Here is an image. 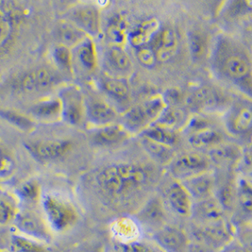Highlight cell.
<instances>
[{"mask_svg": "<svg viewBox=\"0 0 252 252\" xmlns=\"http://www.w3.org/2000/svg\"><path fill=\"white\" fill-rule=\"evenodd\" d=\"M211 65L221 80L252 94V58L244 46L227 36L218 37L211 52Z\"/></svg>", "mask_w": 252, "mask_h": 252, "instance_id": "6da1fadb", "label": "cell"}, {"mask_svg": "<svg viewBox=\"0 0 252 252\" xmlns=\"http://www.w3.org/2000/svg\"><path fill=\"white\" fill-rule=\"evenodd\" d=\"M96 183L107 195L121 196L143 187L149 182V173L135 163H115L101 169Z\"/></svg>", "mask_w": 252, "mask_h": 252, "instance_id": "7a4b0ae2", "label": "cell"}, {"mask_svg": "<svg viewBox=\"0 0 252 252\" xmlns=\"http://www.w3.org/2000/svg\"><path fill=\"white\" fill-rule=\"evenodd\" d=\"M62 82L61 73L49 66L29 69L12 82L13 90L23 95H38L49 92Z\"/></svg>", "mask_w": 252, "mask_h": 252, "instance_id": "3957f363", "label": "cell"}, {"mask_svg": "<svg viewBox=\"0 0 252 252\" xmlns=\"http://www.w3.org/2000/svg\"><path fill=\"white\" fill-rule=\"evenodd\" d=\"M41 202L46 222L52 231L65 232L78 222V211L67 199L55 194H46L42 196Z\"/></svg>", "mask_w": 252, "mask_h": 252, "instance_id": "277c9868", "label": "cell"}, {"mask_svg": "<svg viewBox=\"0 0 252 252\" xmlns=\"http://www.w3.org/2000/svg\"><path fill=\"white\" fill-rule=\"evenodd\" d=\"M165 108L161 95H155L128 109L123 115L122 126L128 133H142L158 120Z\"/></svg>", "mask_w": 252, "mask_h": 252, "instance_id": "5b68a950", "label": "cell"}, {"mask_svg": "<svg viewBox=\"0 0 252 252\" xmlns=\"http://www.w3.org/2000/svg\"><path fill=\"white\" fill-rule=\"evenodd\" d=\"M12 224L17 233L28 238L42 244H48L52 240V230L46 218L37 213L33 208L20 207Z\"/></svg>", "mask_w": 252, "mask_h": 252, "instance_id": "8992f818", "label": "cell"}, {"mask_svg": "<svg viewBox=\"0 0 252 252\" xmlns=\"http://www.w3.org/2000/svg\"><path fill=\"white\" fill-rule=\"evenodd\" d=\"M16 3L0 1V55L11 46L26 17V12Z\"/></svg>", "mask_w": 252, "mask_h": 252, "instance_id": "52a82bcc", "label": "cell"}, {"mask_svg": "<svg viewBox=\"0 0 252 252\" xmlns=\"http://www.w3.org/2000/svg\"><path fill=\"white\" fill-rule=\"evenodd\" d=\"M169 168L173 177L183 182L209 172L211 161L207 156L200 153H185L174 158L170 162Z\"/></svg>", "mask_w": 252, "mask_h": 252, "instance_id": "ba28073f", "label": "cell"}, {"mask_svg": "<svg viewBox=\"0 0 252 252\" xmlns=\"http://www.w3.org/2000/svg\"><path fill=\"white\" fill-rule=\"evenodd\" d=\"M58 98L62 106V120L72 126L80 125L85 115V101L80 89L65 86L61 89Z\"/></svg>", "mask_w": 252, "mask_h": 252, "instance_id": "9c48e42d", "label": "cell"}, {"mask_svg": "<svg viewBox=\"0 0 252 252\" xmlns=\"http://www.w3.org/2000/svg\"><path fill=\"white\" fill-rule=\"evenodd\" d=\"M187 107L195 113H209L221 109L227 104V97L218 89L203 85L197 87L186 99Z\"/></svg>", "mask_w": 252, "mask_h": 252, "instance_id": "30bf717a", "label": "cell"}, {"mask_svg": "<svg viewBox=\"0 0 252 252\" xmlns=\"http://www.w3.org/2000/svg\"><path fill=\"white\" fill-rule=\"evenodd\" d=\"M30 155L40 162H49L64 157L72 148L68 140H38L25 143Z\"/></svg>", "mask_w": 252, "mask_h": 252, "instance_id": "8fae6325", "label": "cell"}, {"mask_svg": "<svg viewBox=\"0 0 252 252\" xmlns=\"http://www.w3.org/2000/svg\"><path fill=\"white\" fill-rule=\"evenodd\" d=\"M252 103L246 99L237 100L229 106L224 117L227 130L234 136L247 134L252 128Z\"/></svg>", "mask_w": 252, "mask_h": 252, "instance_id": "7c38bea8", "label": "cell"}, {"mask_svg": "<svg viewBox=\"0 0 252 252\" xmlns=\"http://www.w3.org/2000/svg\"><path fill=\"white\" fill-rule=\"evenodd\" d=\"M65 20L75 25L88 37L94 38L100 33L99 10L91 4L74 7L69 11Z\"/></svg>", "mask_w": 252, "mask_h": 252, "instance_id": "4fadbf2b", "label": "cell"}, {"mask_svg": "<svg viewBox=\"0 0 252 252\" xmlns=\"http://www.w3.org/2000/svg\"><path fill=\"white\" fill-rule=\"evenodd\" d=\"M153 50L157 63H167L177 54L180 41L178 34L171 28L160 29L148 44Z\"/></svg>", "mask_w": 252, "mask_h": 252, "instance_id": "5bb4252c", "label": "cell"}, {"mask_svg": "<svg viewBox=\"0 0 252 252\" xmlns=\"http://www.w3.org/2000/svg\"><path fill=\"white\" fill-rule=\"evenodd\" d=\"M196 237L213 248H221L228 245L232 238V229L226 220L208 224L197 225Z\"/></svg>", "mask_w": 252, "mask_h": 252, "instance_id": "9a60e30c", "label": "cell"}, {"mask_svg": "<svg viewBox=\"0 0 252 252\" xmlns=\"http://www.w3.org/2000/svg\"><path fill=\"white\" fill-rule=\"evenodd\" d=\"M162 252H186L189 241L183 230L173 227H161L153 234Z\"/></svg>", "mask_w": 252, "mask_h": 252, "instance_id": "2e32d148", "label": "cell"}, {"mask_svg": "<svg viewBox=\"0 0 252 252\" xmlns=\"http://www.w3.org/2000/svg\"><path fill=\"white\" fill-rule=\"evenodd\" d=\"M191 217L197 225H208L225 220V210L217 197H209L193 205Z\"/></svg>", "mask_w": 252, "mask_h": 252, "instance_id": "e0dca14e", "label": "cell"}, {"mask_svg": "<svg viewBox=\"0 0 252 252\" xmlns=\"http://www.w3.org/2000/svg\"><path fill=\"white\" fill-rule=\"evenodd\" d=\"M73 71L77 66L86 73H91L97 66V52L91 37H86L80 44L71 49Z\"/></svg>", "mask_w": 252, "mask_h": 252, "instance_id": "ac0fdd59", "label": "cell"}, {"mask_svg": "<svg viewBox=\"0 0 252 252\" xmlns=\"http://www.w3.org/2000/svg\"><path fill=\"white\" fill-rule=\"evenodd\" d=\"M85 115L91 124L100 127L115 124L117 112L106 101L94 99L85 102Z\"/></svg>", "mask_w": 252, "mask_h": 252, "instance_id": "d6986e66", "label": "cell"}, {"mask_svg": "<svg viewBox=\"0 0 252 252\" xmlns=\"http://www.w3.org/2000/svg\"><path fill=\"white\" fill-rule=\"evenodd\" d=\"M166 198L171 209L177 215L183 218L191 217L194 205L193 199L181 182H176L169 186Z\"/></svg>", "mask_w": 252, "mask_h": 252, "instance_id": "ffe728a7", "label": "cell"}, {"mask_svg": "<svg viewBox=\"0 0 252 252\" xmlns=\"http://www.w3.org/2000/svg\"><path fill=\"white\" fill-rule=\"evenodd\" d=\"M188 194L196 202L212 197L215 189V178L209 172L181 182Z\"/></svg>", "mask_w": 252, "mask_h": 252, "instance_id": "44dd1931", "label": "cell"}, {"mask_svg": "<svg viewBox=\"0 0 252 252\" xmlns=\"http://www.w3.org/2000/svg\"><path fill=\"white\" fill-rule=\"evenodd\" d=\"M30 115L41 122H56L62 119V106L58 97L43 98L30 108Z\"/></svg>", "mask_w": 252, "mask_h": 252, "instance_id": "7402d4cb", "label": "cell"}, {"mask_svg": "<svg viewBox=\"0 0 252 252\" xmlns=\"http://www.w3.org/2000/svg\"><path fill=\"white\" fill-rule=\"evenodd\" d=\"M160 30V23L156 18L144 20L128 31L126 42L135 49L146 46L151 38Z\"/></svg>", "mask_w": 252, "mask_h": 252, "instance_id": "603a6c76", "label": "cell"}, {"mask_svg": "<svg viewBox=\"0 0 252 252\" xmlns=\"http://www.w3.org/2000/svg\"><path fill=\"white\" fill-rule=\"evenodd\" d=\"M105 63L113 73L120 76L127 75L132 69L131 59L123 46H110L105 54Z\"/></svg>", "mask_w": 252, "mask_h": 252, "instance_id": "cb8c5ba5", "label": "cell"}, {"mask_svg": "<svg viewBox=\"0 0 252 252\" xmlns=\"http://www.w3.org/2000/svg\"><path fill=\"white\" fill-rule=\"evenodd\" d=\"M128 132L119 124H111L98 127L93 134V142L99 147H111L125 141Z\"/></svg>", "mask_w": 252, "mask_h": 252, "instance_id": "d4e9b609", "label": "cell"}, {"mask_svg": "<svg viewBox=\"0 0 252 252\" xmlns=\"http://www.w3.org/2000/svg\"><path fill=\"white\" fill-rule=\"evenodd\" d=\"M223 134L211 126L191 133L188 138L189 144L197 150L212 149L223 143Z\"/></svg>", "mask_w": 252, "mask_h": 252, "instance_id": "484cf974", "label": "cell"}, {"mask_svg": "<svg viewBox=\"0 0 252 252\" xmlns=\"http://www.w3.org/2000/svg\"><path fill=\"white\" fill-rule=\"evenodd\" d=\"M106 35L114 46H123L126 42L128 29L126 18L121 13H115L110 17L106 26Z\"/></svg>", "mask_w": 252, "mask_h": 252, "instance_id": "4316f807", "label": "cell"}, {"mask_svg": "<svg viewBox=\"0 0 252 252\" xmlns=\"http://www.w3.org/2000/svg\"><path fill=\"white\" fill-rule=\"evenodd\" d=\"M112 232L115 239L124 245L138 241L140 235L137 223L129 218H120L115 220L112 226Z\"/></svg>", "mask_w": 252, "mask_h": 252, "instance_id": "83f0119b", "label": "cell"}, {"mask_svg": "<svg viewBox=\"0 0 252 252\" xmlns=\"http://www.w3.org/2000/svg\"><path fill=\"white\" fill-rule=\"evenodd\" d=\"M241 157L240 150L233 145L224 143L210 149L209 160L218 166H228L234 163Z\"/></svg>", "mask_w": 252, "mask_h": 252, "instance_id": "f1b7e54d", "label": "cell"}, {"mask_svg": "<svg viewBox=\"0 0 252 252\" xmlns=\"http://www.w3.org/2000/svg\"><path fill=\"white\" fill-rule=\"evenodd\" d=\"M56 35L59 40V44L67 46L70 49H72L74 46L80 44L82 40L88 37L79 28L70 23L67 20L62 21L58 25Z\"/></svg>", "mask_w": 252, "mask_h": 252, "instance_id": "f546056e", "label": "cell"}, {"mask_svg": "<svg viewBox=\"0 0 252 252\" xmlns=\"http://www.w3.org/2000/svg\"><path fill=\"white\" fill-rule=\"evenodd\" d=\"M20 207L33 208L42 199L41 186L37 181L32 180L21 184L14 193Z\"/></svg>", "mask_w": 252, "mask_h": 252, "instance_id": "4dcf8cb0", "label": "cell"}, {"mask_svg": "<svg viewBox=\"0 0 252 252\" xmlns=\"http://www.w3.org/2000/svg\"><path fill=\"white\" fill-rule=\"evenodd\" d=\"M19 209V201L14 194L0 190V227L12 223Z\"/></svg>", "mask_w": 252, "mask_h": 252, "instance_id": "1f68e13d", "label": "cell"}, {"mask_svg": "<svg viewBox=\"0 0 252 252\" xmlns=\"http://www.w3.org/2000/svg\"><path fill=\"white\" fill-rule=\"evenodd\" d=\"M138 219L141 223L149 227H162L164 220V210L158 198L152 199L139 213Z\"/></svg>", "mask_w": 252, "mask_h": 252, "instance_id": "d6a6232c", "label": "cell"}, {"mask_svg": "<svg viewBox=\"0 0 252 252\" xmlns=\"http://www.w3.org/2000/svg\"><path fill=\"white\" fill-rule=\"evenodd\" d=\"M102 89L106 94L115 101H125L130 95V87L126 79L109 77L102 81Z\"/></svg>", "mask_w": 252, "mask_h": 252, "instance_id": "836d02e7", "label": "cell"}, {"mask_svg": "<svg viewBox=\"0 0 252 252\" xmlns=\"http://www.w3.org/2000/svg\"><path fill=\"white\" fill-rule=\"evenodd\" d=\"M141 134L143 137L147 138L150 141L159 143L170 148H172V146L178 142L177 131L156 124H153L147 127Z\"/></svg>", "mask_w": 252, "mask_h": 252, "instance_id": "e575fe53", "label": "cell"}, {"mask_svg": "<svg viewBox=\"0 0 252 252\" xmlns=\"http://www.w3.org/2000/svg\"><path fill=\"white\" fill-rule=\"evenodd\" d=\"M10 252H46L45 244L28 238L19 233H12L9 237Z\"/></svg>", "mask_w": 252, "mask_h": 252, "instance_id": "d590c367", "label": "cell"}, {"mask_svg": "<svg viewBox=\"0 0 252 252\" xmlns=\"http://www.w3.org/2000/svg\"><path fill=\"white\" fill-rule=\"evenodd\" d=\"M186 117L184 112L178 107H167L163 110L158 120L154 123L172 130H177L182 126H185Z\"/></svg>", "mask_w": 252, "mask_h": 252, "instance_id": "8d00e7d4", "label": "cell"}, {"mask_svg": "<svg viewBox=\"0 0 252 252\" xmlns=\"http://www.w3.org/2000/svg\"><path fill=\"white\" fill-rule=\"evenodd\" d=\"M142 145L146 151L149 153V156L153 160L160 162V163H168L171 162L173 158L172 148L161 145L159 143L150 141L147 138L143 137L142 140Z\"/></svg>", "mask_w": 252, "mask_h": 252, "instance_id": "74e56055", "label": "cell"}, {"mask_svg": "<svg viewBox=\"0 0 252 252\" xmlns=\"http://www.w3.org/2000/svg\"><path fill=\"white\" fill-rule=\"evenodd\" d=\"M188 46L191 57L195 61H201L206 55L208 46L205 36L199 32L193 31L188 34Z\"/></svg>", "mask_w": 252, "mask_h": 252, "instance_id": "f35d334b", "label": "cell"}, {"mask_svg": "<svg viewBox=\"0 0 252 252\" xmlns=\"http://www.w3.org/2000/svg\"><path fill=\"white\" fill-rule=\"evenodd\" d=\"M236 199L244 214L251 216L252 211V187L246 179H240L236 187Z\"/></svg>", "mask_w": 252, "mask_h": 252, "instance_id": "ab89813d", "label": "cell"}, {"mask_svg": "<svg viewBox=\"0 0 252 252\" xmlns=\"http://www.w3.org/2000/svg\"><path fill=\"white\" fill-rule=\"evenodd\" d=\"M52 58L59 70L66 74L73 73L72 52L69 47L59 44L53 48Z\"/></svg>", "mask_w": 252, "mask_h": 252, "instance_id": "60d3db41", "label": "cell"}, {"mask_svg": "<svg viewBox=\"0 0 252 252\" xmlns=\"http://www.w3.org/2000/svg\"><path fill=\"white\" fill-rule=\"evenodd\" d=\"M0 115L12 126L24 131H30L34 127V122L32 117L22 115L16 111L0 110Z\"/></svg>", "mask_w": 252, "mask_h": 252, "instance_id": "b9f144b4", "label": "cell"}, {"mask_svg": "<svg viewBox=\"0 0 252 252\" xmlns=\"http://www.w3.org/2000/svg\"><path fill=\"white\" fill-rule=\"evenodd\" d=\"M135 55L141 65L146 68H153L157 63L156 56L149 45L136 48Z\"/></svg>", "mask_w": 252, "mask_h": 252, "instance_id": "7bdbcfd3", "label": "cell"}, {"mask_svg": "<svg viewBox=\"0 0 252 252\" xmlns=\"http://www.w3.org/2000/svg\"><path fill=\"white\" fill-rule=\"evenodd\" d=\"M235 197H236L235 189L233 188V186L231 184H224L219 189L217 199L221 204V206L223 207L224 210L226 211L232 207Z\"/></svg>", "mask_w": 252, "mask_h": 252, "instance_id": "ee69618b", "label": "cell"}, {"mask_svg": "<svg viewBox=\"0 0 252 252\" xmlns=\"http://www.w3.org/2000/svg\"><path fill=\"white\" fill-rule=\"evenodd\" d=\"M14 170V162L12 157L0 147V179L9 178Z\"/></svg>", "mask_w": 252, "mask_h": 252, "instance_id": "f6af8a7d", "label": "cell"}, {"mask_svg": "<svg viewBox=\"0 0 252 252\" xmlns=\"http://www.w3.org/2000/svg\"><path fill=\"white\" fill-rule=\"evenodd\" d=\"M161 97L167 107H177L183 100V93L177 88H173L167 90Z\"/></svg>", "mask_w": 252, "mask_h": 252, "instance_id": "bcb514c9", "label": "cell"}, {"mask_svg": "<svg viewBox=\"0 0 252 252\" xmlns=\"http://www.w3.org/2000/svg\"><path fill=\"white\" fill-rule=\"evenodd\" d=\"M209 123L206 119H204L201 116H194L186 123V127L191 133H194L195 131H198L200 129L209 127Z\"/></svg>", "mask_w": 252, "mask_h": 252, "instance_id": "7dc6e473", "label": "cell"}, {"mask_svg": "<svg viewBox=\"0 0 252 252\" xmlns=\"http://www.w3.org/2000/svg\"><path fill=\"white\" fill-rule=\"evenodd\" d=\"M125 252H158L149 245L142 243L140 241H135L129 244L124 245Z\"/></svg>", "mask_w": 252, "mask_h": 252, "instance_id": "c3c4849f", "label": "cell"}, {"mask_svg": "<svg viewBox=\"0 0 252 252\" xmlns=\"http://www.w3.org/2000/svg\"><path fill=\"white\" fill-rule=\"evenodd\" d=\"M248 252L246 250H244V249H241V248H239V249H234V250H232L231 252Z\"/></svg>", "mask_w": 252, "mask_h": 252, "instance_id": "681fc988", "label": "cell"}, {"mask_svg": "<svg viewBox=\"0 0 252 252\" xmlns=\"http://www.w3.org/2000/svg\"></svg>", "mask_w": 252, "mask_h": 252, "instance_id": "f907efd6", "label": "cell"}]
</instances>
